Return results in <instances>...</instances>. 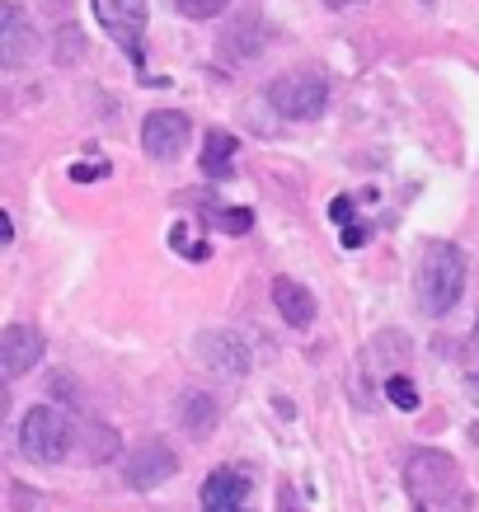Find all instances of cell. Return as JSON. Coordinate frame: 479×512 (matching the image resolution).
<instances>
[{"label":"cell","mask_w":479,"mask_h":512,"mask_svg":"<svg viewBox=\"0 0 479 512\" xmlns=\"http://www.w3.org/2000/svg\"><path fill=\"white\" fill-rule=\"evenodd\" d=\"M282 512H292V494L287 489H282Z\"/></svg>","instance_id":"f546056e"},{"label":"cell","mask_w":479,"mask_h":512,"mask_svg":"<svg viewBox=\"0 0 479 512\" xmlns=\"http://www.w3.org/2000/svg\"><path fill=\"white\" fill-rule=\"evenodd\" d=\"M231 156H235V137L231 132H212V137L202 141V174L207 179H231L235 174Z\"/></svg>","instance_id":"9a60e30c"},{"label":"cell","mask_w":479,"mask_h":512,"mask_svg":"<svg viewBox=\"0 0 479 512\" xmlns=\"http://www.w3.org/2000/svg\"><path fill=\"white\" fill-rule=\"evenodd\" d=\"M475 348H479V320H475Z\"/></svg>","instance_id":"4dcf8cb0"},{"label":"cell","mask_w":479,"mask_h":512,"mask_svg":"<svg viewBox=\"0 0 479 512\" xmlns=\"http://www.w3.org/2000/svg\"><path fill=\"white\" fill-rule=\"evenodd\" d=\"M38 52H43V38H38V29L29 24L24 5L0 0V66H5V71H24V66H33Z\"/></svg>","instance_id":"5b68a950"},{"label":"cell","mask_w":479,"mask_h":512,"mask_svg":"<svg viewBox=\"0 0 479 512\" xmlns=\"http://www.w3.org/2000/svg\"><path fill=\"white\" fill-rule=\"evenodd\" d=\"M113 451H118V433H113L109 423H90V456L94 461H104Z\"/></svg>","instance_id":"d6986e66"},{"label":"cell","mask_w":479,"mask_h":512,"mask_svg":"<svg viewBox=\"0 0 479 512\" xmlns=\"http://www.w3.org/2000/svg\"><path fill=\"white\" fill-rule=\"evenodd\" d=\"M329 10H348V5H362V0H325Z\"/></svg>","instance_id":"f1b7e54d"},{"label":"cell","mask_w":479,"mask_h":512,"mask_svg":"<svg viewBox=\"0 0 479 512\" xmlns=\"http://www.w3.org/2000/svg\"><path fill=\"white\" fill-rule=\"evenodd\" d=\"M329 221H334V226H348V221H353V198H334V202H329Z\"/></svg>","instance_id":"cb8c5ba5"},{"label":"cell","mask_w":479,"mask_h":512,"mask_svg":"<svg viewBox=\"0 0 479 512\" xmlns=\"http://www.w3.org/2000/svg\"><path fill=\"white\" fill-rule=\"evenodd\" d=\"M268 99H273V109H278L282 118H320L329 104V80L320 76V71L301 66V71H287V76L273 80V85H268Z\"/></svg>","instance_id":"277c9868"},{"label":"cell","mask_w":479,"mask_h":512,"mask_svg":"<svg viewBox=\"0 0 479 512\" xmlns=\"http://www.w3.org/2000/svg\"><path fill=\"white\" fill-rule=\"evenodd\" d=\"M33 503H38V498H33L29 489H15V508L19 512H33Z\"/></svg>","instance_id":"4316f807"},{"label":"cell","mask_w":479,"mask_h":512,"mask_svg":"<svg viewBox=\"0 0 479 512\" xmlns=\"http://www.w3.org/2000/svg\"><path fill=\"white\" fill-rule=\"evenodd\" d=\"M174 451L165 447V442H155V437H146L141 447H132V456H127L123 466V480L132 484V489H155V484H165L174 475Z\"/></svg>","instance_id":"30bf717a"},{"label":"cell","mask_w":479,"mask_h":512,"mask_svg":"<svg viewBox=\"0 0 479 512\" xmlns=\"http://www.w3.org/2000/svg\"><path fill=\"white\" fill-rule=\"evenodd\" d=\"M367 240H371V226H357V221L343 226V249H362Z\"/></svg>","instance_id":"603a6c76"},{"label":"cell","mask_w":479,"mask_h":512,"mask_svg":"<svg viewBox=\"0 0 479 512\" xmlns=\"http://www.w3.org/2000/svg\"><path fill=\"white\" fill-rule=\"evenodd\" d=\"M404 489L414 494L418 508H465V480L461 466L447 451L418 447L404 456Z\"/></svg>","instance_id":"6da1fadb"},{"label":"cell","mask_w":479,"mask_h":512,"mask_svg":"<svg viewBox=\"0 0 479 512\" xmlns=\"http://www.w3.org/2000/svg\"><path fill=\"white\" fill-rule=\"evenodd\" d=\"M226 5H231V0H174V10L184 19H217Z\"/></svg>","instance_id":"ac0fdd59"},{"label":"cell","mask_w":479,"mask_h":512,"mask_svg":"<svg viewBox=\"0 0 479 512\" xmlns=\"http://www.w3.org/2000/svg\"><path fill=\"white\" fill-rule=\"evenodd\" d=\"M170 245H174V249H184L188 259H207V245H193V235H188L184 221H174V226H170Z\"/></svg>","instance_id":"ffe728a7"},{"label":"cell","mask_w":479,"mask_h":512,"mask_svg":"<svg viewBox=\"0 0 479 512\" xmlns=\"http://www.w3.org/2000/svg\"><path fill=\"white\" fill-rule=\"evenodd\" d=\"M386 395H390V404H395V409H404V414H414L418 404H423L409 376H390V381H386Z\"/></svg>","instance_id":"2e32d148"},{"label":"cell","mask_w":479,"mask_h":512,"mask_svg":"<svg viewBox=\"0 0 479 512\" xmlns=\"http://www.w3.org/2000/svg\"><path fill=\"white\" fill-rule=\"evenodd\" d=\"M273 306H278V315L292 329H310V325H315V315H320V311H315V296H310L296 278H278V282H273Z\"/></svg>","instance_id":"7c38bea8"},{"label":"cell","mask_w":479,"mask_h":512,"mask_svg":"<svg viewBox=\"0 0 479 512\" xmlns=\"http://www.w3.org/2000/svg\"><path fill=\"white\" fill-rule=\"evenodd\" d=\"M188 137H193V127H188L184 113L174 109H155L141 118V151L155 160H179L184 156Z\"/></svg>","instance_id":"52a82bcc"},{"label":"cell","mask_w":479,"mask_h":512,"mask_svg":"<svg viewBox=\"0 0 479 512\" xmlns=\"http://www.w3.org/2000/svg\"><path fill=\"white\" fill-rule=\"evenodd\" d=\"M109 174V160H76L71 165V179L76 184H94V179H104Z\"/></svg>","instance_id":"44dd1931"},{"label":"cell","mask_w":479,"mask_h":512,"mask_svg":"<svg viewBox=\"0 0 479 512\" xmlns=\"http://www.w3.org/2000/svg\"><path fill=\"white\" fill-rule=\"evenodd\" d=\"M202 512H249V475L221 466L202 480Z\"/></svg>","instance_id":"8fae6325"},{"label":"cell","mask_w":479,"mask_h":512,"mask_svg":"<svg viewBox=\"0 0 479 512\" xmlns=\"http://www.w3.org/2000/svg\"><path fill=\"white\" fill-rule=\"evenodd\" d=\"M179 419H184L188 437H207L212 428H217V400L212 395H202V390H188L184 400H179Z\"/></svg>","instance_id":"5bb4252c"},{"label":"cell","mask_w":479,"mask_h":512,"mask_svg":"<svg viewBox=\"0 0 479 512\" xmlns=\"http://www.w3.org/2000/svg\"><path fill=\"white\" fill-rule=\"evenodd\" d=\"M212 226H217V231H226V235H245L249 226H254V212H245V207H226V212H217V217H212Z\"/></svg>","instance_id":"e0dca14e"},{"label":"cell","mask_w":479,"mask_h":512,"mask_svg":"<svg viewBox=\"0 0 479 512\" xmlns=\"http://www.w3.org/2000/svg\"><path fill=\"white\" fill-rule=\"evenodd\" d=\"M52 395H57V400H71V404H76V381H71V376H52Z\"/></svg>","instance_id":"d4e9b609"},{"label":"cell","mask_w":479,"mask_h":512,"mask_svg":"<svg viewBox=\"0 0 479 512\" xmlns=\"http://www.w3.org/2000/svg\"><path fill=\"white\" fill-rule=\"evenodd\" d=\"M43 362V334L33 325H5L0 329V381L33 372Z\"/></svg>","instance_id":"9c48e42d"},{"label":"cell","mask_w":479,"mask_h":512,"mask_svg":"<svg viewBox=\"0 0 479 512\" xmlns=\"http://www.w3.org/2000/svg\"><path fill=\"white\" fill-rule=\"evenodd\" d=\"M94 19L127 57L141 62V38H146V0H94Z\"/></svg>","instance_id":"8992f818"},{"label":"cell","mask_w":479,"mask_h":512,"mask_svg":"<svg viewBox=\"0 0 479 512\" xmlns=\"http://www.w3.org/2000/svg\"><path fill=\"white\" fill-rule=\"evenodd\" d=\"M273 38V29L263 24V19H235V24H226V33H221V47L231 52L235 62H249V57H259L263 43Z\"/></svg>","instance_id":"4fadbf2b"},{"label":"cell","mask_w":479,"mask_h":512,"mask_svg":"<svg viewBox=\"0 0 479 512\" xmlns=\"http://www.w3.org/2000/svg\"><path fill=\"white\" fill-rule=\"evenodd\" d=\"M71 442H76V423L66 419L62 409L38 404V409H29V414H24L19 447H24V456H29V461H38V466H57V461H66Z\"/></svg>","instance_id":"3957f363"},{"label":"cell","mask_w":479,"mask_h":512,"mask_svg":"<svg viewBox=\"0 0 479 512\" xmlns=\"http://www.w3.org/2000/svg\"><path fill=\"white\" fill-rule=\"evenodd\" d=\"M465 292V254L447 240H433L418 259V306L428 315H447Z\"/></svg>","instance_id":"7a4b0ae2"},{"label":"cell","mask_w":479,"mask_h":512,"mask_svg":"<svg viewBox=\"0 0 479 512\" xmlns=\"http://www.w3.org/2000/svg\"><path fill=\"white\" fill-rule=\"evenodd\" d=\"M193 353H198V362L207 372H217V376L249 372V343L240 339V334H231V329H207V334H198Z\"/></svg>","instance_id":"ba28073f"},{"label":"cell","mask_w":479,"mask_h":512,"mask_svg":"<svg viewBox=\"0 0 479 512\" xmlns=\"http://www.w3.org/2000/svg\"><path fill=\"white\" fill-rule=\"evenodd\" d=\"M76 57H80V33L76 29H62V33H57V62H76Z\"/></svg>","instance_id":"7402d4cb"},{"label":"cell","mask_w":479,"mask_h":512,"mask_svg":"<svg viewBox=\"0 0 479 512\" xmlns=\"http://www.w3.org/2000/svg\"><path fill=\"white\" fill-rule=\"evenodd\" d=\"M15 240V226H10V212H0V249Z\"/></svg>","instance_id":"484cf974"},{"label":"cell","mask_w":479,"mask_h":512,"mask_svg":"<svg viewBox=\"0 0 479 512\" xmlns=\"http://www.w3.org/2000/svg\"><path fill=\"white\" fill-rule=\"evenodd\" d=\"M5 414H10V390L0 386V428H5Z\"/></svg>","instance_id":"83f0119b"}]
</instances>
